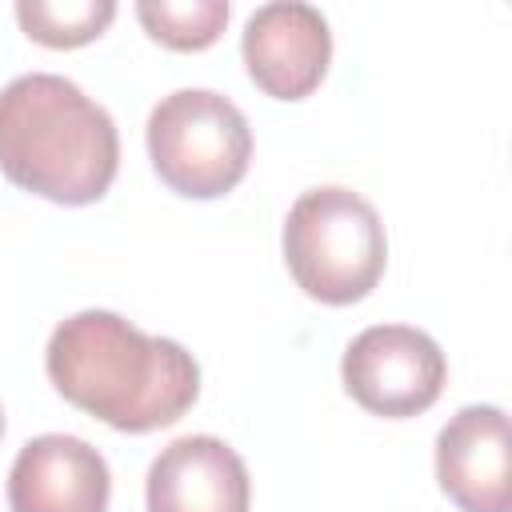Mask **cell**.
Masks as SVG:
<instances>
[{
  "instance_id": "cell-11",
  "label": "cell",
  "mask_w": 512,
  "mask_h": 512,
  "mask_svg": "<svg viewBox=\"0 0 512 512\" xmlns=\"http://www.w3.org/2000/svg\"><path fill=\"white\" fill-rule=\"evenodd\" d=\"M136 16L156 44L176 52H200L220 40L228 24V4L224 0H140Z\"/></svg>"
},
{
  "instance_id": "cell-5",
  "label": "cell",
  "mask_w": 512,
  "mask_h": 512,
  "mask_svg": "<svg viewBox=\"0 0 512 512\" xmlns=\"http://www.w3.org/2000/svg\"><path fill=\"white\" fill-rule=\"evenodd\" d=\"M340 376L364 412L408 420L440 400L448 364L428 332L408 324H372L344 348Z\"/></svg>"
},
{
  "instance_id": "cell-2",
  "label": "cell",
  "mask_w": 512,
  "mask_h": 512,
  "mask_svg": "<svg viewBox=\"0 0 512 512\" xmlns=\"http://www.w3.org/2000/svg\"><path fill=\"white\" fill-rule=\"evenodd\" d=\"M120 168L112 116L56 72H28L0 88V172L52 204H96Z\"/></svg>"
},
{
  "instance_id": "cell-10",
  "label": "cell",
  "mask_w": 512,
  "mask_h": 512,
  "mask_svg": "<svg viewBox=\"0 0 512 512\" xmlns=\"http://www.w3.org/2000/svg\"><path fill=\"white\" fill-rule=\"evenodd\" d=\"M116 16L112 0H20L16 20L20 28L44 48H80L92 44Z\"/></svg>"
},
{
  "instance_id": "cell-9",
  "label": "cell",
  "mask_w": 512,
  "mask_h": 512,
  "mask_svg": "<svg viewBox=\"0 0 512 512\" xmlns=\"http://www.w3.org/2000/svg\"><path fill=\"white\" fill-rule=\"evenodd\" d=\"M148 512H248L252 484L236 448L216 436H180L148 468Z\"/></svg>"
},
{
  "instance_id": "cell-3",
  "label": "cell",
  "mask_w": 512,
  "mask_h": 512,
  "mask_svg": "<svg viewBox=\"0 0 512 512\" xmlns=\"http://www.w3.org/2000/svg\"><path fill=\"white\" fill-rule=\"evenodd\" d=\"M284 264L304 296L320 304L364 300L388 264V236L376 208L340 184L308 188L284 220Z\"/></svg>"
},
{
  "instance_id": "cell-7",
  "label": "cell",
  "mask_w": 512,
  "mask_h": 512,
  "mask_svg": "<svg viewBox=\"0 0 512 512\" xmlns=\"http://www.w3.org/2000/svg\"><path fill=\"white\" fill-rule=\"evenodd\" d=\"M436 480L460 512H512L504 408L468 404L440 428Z\"/></svg>"
},
{
  "instance_id": "cell-6",
  "label": "cell",
  "mask_w": 512,
  "mask_h": 512,
  "mask_svg": "<svg viewBox=\"0 0 512 512\" xmlns=\"http://www.w3.org/2000/svg\"><path fill=\"white\" fill-rule=\"evenodd\" d=\"M252 84L272 100H304L320 88L332 60V32L320 8L300 0L260 4L240 40Z\"/></svg>"
},
{
  "instance_id": "cell-1",
  "label": "cell",
  "mask_w": 512,
  "mask_h": 512,
  "mask_svg": "<svg viewBox=\"0 0 512 512\" xmlns=\"http://www.w3.org/2000/svg\"><path fill=\"white\" fill-rule=\"evenodd\" d=\"M44 368L68 404L116 432L176 424L200 396V368L184 344L148 336L104 308L56 324Z\"/></svg>"
},
{
  "instance_id": "cell-4",
  "label": "cell",
  "mask_w": 512,
  "mask_h": 512,
  "mask_svg": "<svg viewBox=\"0 0 512 512\" xmlns=\"http://www.w3.org/2000/svg\"><path fill=\"white\" fill-rule=\"evenodd\" d=\"M148 156L176 196L216 200L244 180L252 128L228 96L212 88H180L148 116Z\"/></svg>"
},
{
  "instance_id": "cell-12",
  "label": "cell",
  "mask_w": 512,
  "mask_h": 512,
  "mask_svg": "<svg viewBox=\"0 0 512 512\" xmlns=\"http://www.w3.org/2000/svg\"><path fill=\"white\" fill-rule=\"evenodd\" d=\"M0 436H4V412H0Z\"/></svg>"
},
{
  "instance_id": "cell-8",
  "label": "cell",
  "mask_w": 512,
  "mask_h": 512,
  "mask_svg": "<svg viewBox=\"0 0 512 512\" xmlns=\"http://www.w3.org/2000/svg\"><path fill=\"white\" fill-rule=\"evenodd\" d=\"M112 476L104 456L64 432L28 440L8 472L12 512H108Z\"/></svg>"
}]
</instances>
